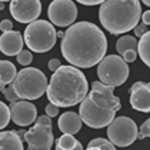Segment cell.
I'll return each instance as SVG.
<instances>
[{"instance_id": "22", "label": "cell", "mask_w": 150, "mask_h": 150, "mask_svg": "<svg viewBox=\"0 0 150 150\" xmlns=\"http://www.w3.org/2000/svg\"><path fill=\"white\" fill-rule=\"evenodd\" d=\"M87 147H99V149H102V150H117L116 146L110 140H106L103 137H96V139H93V140H90L89 144H87Z\"/></svg>"}, {"instance_id": "34", "label": "cell", "mask_w": 150, "mask_h": 150, "mask_svg": "<svg viewBox=\"0 0 150 150\" xmlns=\"http://www.w3.org/2000/svg\"><path fill=\"white\" fill-rule=\"evenodd\" d=\"M142 23H144L146 26H149L150 24V10H146L144 13H142Z\"/></svg>"}, {"instance_id": "35", "label": "cell", "mask_w": 150, "mask_h": 150, "mask_svg": "<svg viewBox=\"0 0 150 150\" xmlns=\"http://www.w3.org/2000/svg\"><path fill=\"white\" fill-rule=\"evenodd\" d=\"M56 150H62V149H59V147H56ZM71 150H83V146H81V143H80V142L77 143V146H76L74 149H71Z\"/></svg>"}, {"instance_id": "15", "label": "cell", "mask_w": 150, "mask_h": 150, "mask_svg": "<svg viewBox=\"0 0 150 150\" xmlns=\"http://www.w3.org/2000/svg\"><path fill=\"white\" fill-rule=\"evenodd\" d=\"M24 39L20 32H4L0 36V52L6 56H17L23 50Z\"/></svg>"}, {"instance_id": "19", "label": "cell", "mask_w": 150, "mask_h": 150, "mask_svg": "<svg viewBox=\"0 0 150 150\" xmlns=\"http://www.w3.org/2000/svg\"><path fill=\"white\" fill-rule=\"evenodd\" d=\"M137 53L143 60V63L150 69V30L143 37H140L137 45Z\"/></svg>"}, {"instance_id": "16", "label": "cell", "mask_w": 150, "mask_h": 150, "mask_svg": "<svg viewBox=\"0 0 150 150\" xmlns=\"http://www.w3.org/2000/svg\"><path fill=\"white\" fill-rule=\"evenodd\" d=\"M81 125H83L81 117L79 116V113H74V112H64L59 117L57 122L59 130L63 134H71V136L80 132Z\"/></svg>"}, {"instance_id": "20", "label": "cell", "mask_w": 150, "mask_h": 150, "mask_svg": "<svg viewBox=\"0 0 150 150\" xmlns=\"http://www.w3.org/2000/svg\"><path fill=\"white\" fill-rule=\"evenodd\" d=\"M137 45L139 42L136 40V37L127 35V36H122L116 42V49H117V53L123 56V53H126L127 50H136L137 52Z\"/></svg>"}, {"instance_id": "6", "label": "cell", "mask_w": 150, "mask_h": 150, "mask_svg": "<svg viewBox=\"0 0 150 150\" xmlns=\"http://www.w3.org/2000/svg\"><path fill=\"white\" fill-rule=\"evenodd\" d=\"M129 66L119 54H109L97 66V76L106 86H122L129 79Z\"/></svg>"}, {"instance_id": "27", "label": "cell", "mask_w": 150, "mask_h": 150, "mask_svg": "<svg viewBox=\"0 0 150 150\" xmlns=\"http://www.w3.org/2000/svg\"><path fill=\"white\" fill-rule=\"evenodd\" d=\"M133 30H134V35H136V37H143V36L149 32V30H147V26H146L144 23H139L137 26L133 29Z\"/></svg>"}, {"instance_id": "23", "label": "cell", "mask_w": 150, "mask_h": 150, "mask_svg": "<svg viewBox=\"0 0 150 150\" xmlns=\"http://www.w3.org/2000/svg\"><path fill=\"white\" fill-rule=\"evenodd\" d=\"M10 120H12V117H10V107L0 100V130L7 126Z\"/></svg>"}, {"instance_id": "28", "label": "cell", "mask_w": 150, "mask_h": 150, "mask_svg": "<svg viewBox=\"0 0 150 150\" xmlns=\"http://www.w3.org/2000/svg\"><path fill=\"white\" fill-rule=\"evenodd\" d=\"M123 60L126 62V63H132V62H134L136 57H137V52L136 50H127L126 53H123Z\"/></svg>"}, {"instance_id": "33", "label": "cell", "mask_w": 150, "mask_h": 150, "mask_svg": "<svg viewBox=\"0 0 150 150\" xmlns=\"http://www.w3.org/2000/svg\"><path fill=\"white\" fill-rule=\"evenodd\" d=\"M80 4H84V6H102L103 1L100 0H79Z\"/></svg>"}, {"instance_id": "7", "label": "cell", "mask_w": 150, "mask_h": 150, "mask_svg": "<svg viewBox=\"0 0 150 150\" xmlns=\"http://www.w3.org/2000/svg\"><path fill=\"white\" fill-rule=\"evenodd\" d=\"M109 140L119 147L132 146L139 137L137 125L127 116H119L107 126Z\"/></svg>"}, {"instance_id": "13", "label": "cell", "mask_w": 150, "mask_h": 150, "mask_svg": "<svg viewBox=\"0 0 150 150\" xmlns=\"http://www.w3.org/2000/svg\"><path fill=\"white\" fill-rule=\"evenodd\" d=\"M9 107H10V117L13 123H16L17 126L26 127L36 122L37 107L32 102L19 100L16 103H12Z\"/></svg>"}, {"instance_id": "29", "label": "cell", "mask_w": 150, "mask_h": 150, "mask_svg": "<svg viewBox=\"0 0 150 150\" xmlns=\"http://www.w3.org/2000/svg\"><path fill=\"white\" fill-rule=\"evenodd\" d=\"M45 110H46V116H49L50 119L59 115V107H57V106H54V104H52V103L47 104Z\"/></svg>"}, {"instance_id": "31", "label": "cell", "mask_w": 150, "mask_h": 150, "mask_svg": "<svg viewBox=\"0 0 150 150\" xmlns=\"http://www.w3.org/2000/svg\"><path fill=\"white\" fill-rule=\"evenodd\" d=\"M0 30H1L3 33H4V32H12V30H13L12 20H7V19L1 20V22H0Z\"/></svg>"}, {"instance_id": "24", "label": "cell", "mask_w": 150, "mask_h": 150, "mask_svg": "<svg viewBox=\"0 0 150 150\" xmlns=\"http://www.w3.org/2000/svg\"><path fill=\"white\" fill-rule=\"evenodd\" d=\"M33 60V54L30 50H22L19 54H17V63L22 64V66H29Z\"/></svg>"}, {"instance_id": "3", "label": "cell", "mask_w": 150, "mask_h": 150, "mask_svg": "<svg viewBox=\"0 0 150 150\" xmlns=\"http://www.w3.org/2000/svg\"><path fill=\"white\" fill-rule=\"evenodd\" d=\"M142 19V3L139 0H107L99 9V20L112 35L133 30Z\"/></svg>"}, {"instance_id": "11", "label": "cell", "mask_w": 150, "mask_h": 150, "mask_svg": "<svg viewBox=\"0 0 150 150\" xmlns=\"http://www.w3.org/2000/svg\"><path fill=\"white\" fill-rule=\"evenodd\" d=\"M42 13L39 0H13L10 1V14L19 23H33Z\"/></svg>"}, {"instance_id": "5", "label": "cell", "mask_w": 150, "mask_h": 150, "mask_svg": "<svg viewBox=\"0 0 150 150\" xmlns=\"http://www.w3.org/2000/svg\"><path fill=\"white\" fill-rule=\"evenodd\" d=\"M57 32L47 20H36L24 30V43L32 52L46 53L56 45Z\"/></svg>"}, {"instance_id": "38", "label": "cell", "mask_w": 150, "mask_h": 150, "mask_svg": "<svg viewBox=\"0 0 150 150\" xmlns=\"http://www.w3.org/2000/svg\"><path fill=\"white\" fill-rule=\"evenodd\" d=\"M3 7H4V3H3V1H0V10H3Z\"/></svg>"}, {"instance_id": "18", "label": "cell", "mask_w": 150, "mask_h": 150, "mask_svg": "<svg viewBox=\"0 0 150 150\" xmlns=\"http://www.w3.org/2000/svg\"><path fill=\"white\" fill-rule=\"evenodd\" d=\"M17 76L16 66L9 60H0V92L3 93Z\"/></svg>"}, {"instance_id": "30", "label": "cell", "mask_w": 150, "mask_h": 150, "mask_svg": "<svg viewBox=\"0 0 150 150\" xmlns=\"http://www.w3.org/2000/svg\"><path fill=\"white\" fill-rule=\"evenodd\" d=\"M36 125H40V126H52V119L46 115L39 116V117L36 119Z\"/></svg>"}, {"instance_id": "4", "label": "cell", "mask_w": 150, "mask_h": 150, "mask_svg": "<svg viewBox=\"0 0 150 150\" xmlns=\"http://www.w3.org/2000/svg\"><path fill=\"white\" fill-rule=\"evenodd\" d=\"M17 96L24 100H36L42 97L47 90V77L42 70L36 67H24L17 71L13 81Z\"/></svg>"}, {"instance_id": "21", "label": "cell", "mask_w": 150, "mask_h": 150, "mask_svg": "<svg viewBox=\"0 0 150 150\" xmlns=\"http://www.w3.org/2000/svg\"><path fill=\"white\" fill-rule=\"evenodd\" d=\"M79 140H76L74 136L71 134H62L60 137L56 140V147L62 150H71L77 146Z\"/></svg>"}, {"instance_id": "10", "label": "cell", "mask_w": 150, "mask_h": 150, "mask_svg": "<svg viewBox=\"0 0 150 150\" xmlns=\"http://www.w3.org/2000/svg\"><path fill=\"white\" fill-rule=\"evenodd\" d=\"M89 97L92 99V102L97 107L104 109V110H120L122 104H120V99L115 96V87L112 86H106L102 81H93L92 89L89 93Z\"/></svg>"}, {"instance_id": "8", "label": "cell", "mask_w": 150, "mask_h": 150, "mask_svg": "<svg viewBox=\"0 0 150 150\" xmlns=\"http://www.w3.org/2000/svg\"><path fill=\"white\" fill-rule=\"evenodd\" d=\"M79 116L81 117L83 123L87 125L92 129H102V127L109 126L113 120L116 119V112L115 110H104L97 107L96 104L92 102V99L87 97L80 103L79 107Z\"/></svg>"}, {"instance_id": "25", "label": "cell", "mask_w": 150, "mask_h": 150, "mask_svg": "<svg viewBox=\"0 0 150 150\" xmlns=\"http://www.w3.org/2000/svg\"><path fill=\"white\" fill-rule=\"evenodd\" d=\"M3 94H4V97H6V100H9L10 103H16V102H19V100H22L19 96H17V93H16V90H14V86L12 84H9L7 87H6V90L3 92Z\"/></svg>"}, {"instance_id": "37", "label": "cell", "mask_w": 150, "mask_h": 150, "mask_svg": "<svg viewBox=\"0 0 150 150\" xmlns=\"http://www.w3.org/2000/svg\"><path fill=\"white\" fill-rule=\"evenodd\" d=\"M143 3H144V4H146V6H149V7H150V0H144V1H143Z\"/></svg>"}, {"instance_id": "39", "label": "cell", "mask_w": 150, "mask_h": 150, "mask_svg": "<svg viewBox=\"0 0 150 150\" xmlns=\"http://www.w3.org/2000/svg\"><path fill=\"white\" fill-rule=\"evenodd\" d=\"M147 86H149V89H150V81H149V83H147Z\"/></svg>"}, {"instance_id": "36", "label": "cell", "mask_w": 150, "mask_h": 150, "mask_svg": "<svg viewBox=\"0 0 150 150\" xmlns=\"http://www.w3.org/2000/svg\"><path fill=\"white\" fill-rule=\"evenodd\" d=\"M86 150H102V149H99V147H87Z\"/></svg>"}, {"instance_id": "1", "label": "cell", "mask_w": 150, "mask_h": 150, "mask_svg": "<svg viewBox=\"0 0 150 150\" xmlns=\"http://www.w3.org/2000/svg\"><path fill=\"white\" fill-rule=\"evenodd\" d=\"M62 54L70 66L89 69L99 64L107 52V39L99 26L90 22L71 24L62 39Z\"/></svg>"}, {"instance_id": "9", "label": "cell", "mask_w": 150, "mask_h": 150, "mask_svg": "<svg viewBox=\"0 0 150 150\" xmlns=\"http://www.w3.org/2000/svg\"><path fill=\"white\" fill-rule=\"evenodd\" d=\"M47 14L52 24L59 27H70L77 17V7L71 0H53L49 6Z\"/></svg>"}, {"instance_id": "2", "label": "cell", "mask_w": 150, "mask_h": 150, "mask_svg": "<svg viewBox=\"0 0 150 150\" xmlns=\"http://www.w3.org/2000/svg\"><path fill=\"white\" fill-rule=\"evenodd\" d=\"M89 83L83 71L74 66H62L50 77L47 99L57 107H71L87 97Z\"/></svg>"}, {"instance_id": "12", "label": "cell", "mask_w": 150, "mask_h": 150, "mask_svg": "<svg viewBox=\"0 0 150 150\" xmlns=\"http://www.w3.org/2000/svg\"><path fill=\"white\" fill-rule=\"evenodd\" d=\"M24 140L29 146L27 150H50L54 142L52 126L35 125L32 129L26 132Z\"/></svg>"}, {"instance_id": "17", "label": "cell", "mask_w": 150, "mask_h": 150, "mask_svg": "<svg viewBox=\"0 0 150 150\" xmlns=\"http://www.w3.org/2000/svg\"><path fill=\"white\" fill-rule=\"evenodd\" d=\"M0 150H24L23 140L16 130L0 132Z\"/></svg>"}, {"instance_id": "14", "label": "cell", "mask_w": 150, "mask_h": 150, "mask_svg": "<svg viewBox=\"0 0 150 150\" xmlns=\"http://www.w3.org/2000/svg\"><path fill=\"white\" fill-rule=\"evenodd\" d=\"M130 106L143 113L150 112V89L147 83L144 81H136L130 87Z\"/></svg>"}, {"instance_id": "26", "label": "cell", "mask_w": 150, "mask_h": 150, "mask_svg": "<svg viewBox=\"0 0 150 150\" xmlns=\"http://www.w3.org/2000/svg\"><path fill=\"white\" fill-rule=\"evenodd\" d=\"M146 137H150V119H147L139 130V140H143Z\"/></svg>"}, {"instance_id": "32", "label": "cell", "mask_w": 150, "mask_h": 150, "mask_svg": "<svg viewBox=\"0 0 150 150\" xmlns=\"http://www.w3.org/2000/svg\"><path fill=\"white\" fill-rule=\"evenodd\" d=\"M60 67H62V63H60L59 59H50V62H49V69L52 70L53 73L57 71Z\"/></svg>"}]
</instances>
